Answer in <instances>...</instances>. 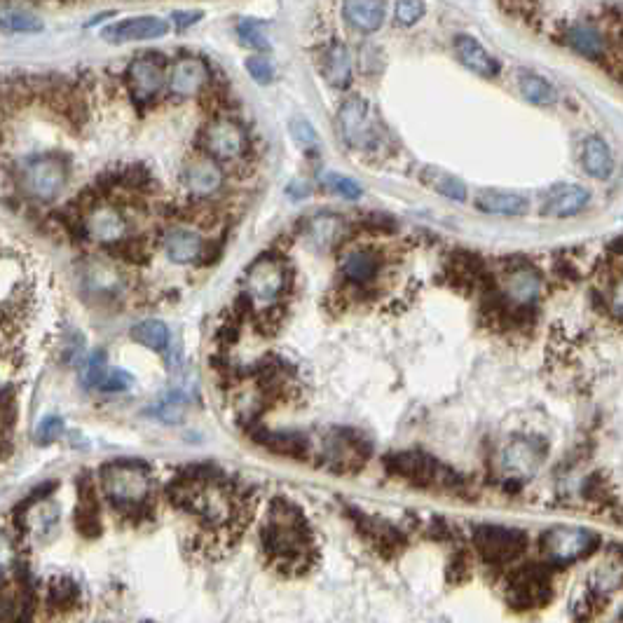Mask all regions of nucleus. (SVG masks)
Returning a JSON list of instances; mask_svg holds the SVG:
<instances>
[{"mask_svg": "<svg viewBox=\"0 0 623 623\" xmlns=\"http://www.w3.org/2000/svg\"><path fill=\"white\" fill-rule=\"evenodd\" d=\"M307 532L310 530L300 511L286 502H277L263 527L265 551L275 558L298 560L307 551V539H310Z\"/></svg>", "mask_w": 623, "mask_h": 623, "instance_id": "nucleus-1", "label": "nucleus"}, {"mask_svg": "<svg viewBox=\"0 0 623 623\" xmlns=\"http://www.w3.org/2000/svg\"><path fill=\"white\" fill-rule=\"evenodd\" d=\"M108 499L120 509L141 506L150 495V471L141 462H113L101 471Z\"/></svg>", "mask_w": 623, "mask_h": 623, "instance_id": "nucleus-2", "label": "nucleus"}, {"mask_svg": "<svg viewBox=\"0 0 623 623\" xmlns=\"http://www.w3.org/2000/svg\"><path fill=\"white\" fill-rule=\"evenodd\" d=\"M68 181V162L61 155H40L22 171V186L26 195L40 202H50L61 195Z\"/></svg>", "mask_w": 623, "mask_h": 623, "instance_id": "nucleus-3", "label": "nucleus"}, {"mask_svg": "<svg viewBox=\"0 0 623 623\" xmlns=\"http://www.w3.org/2000/svg\"><path fill=\"white\" fill-rule=\"evenodd\" d=\"M164 66H167V61H164L162 54L157 52L139 54V57L127 66L125 80L136 106H148L160 97L164 85H167Z\"/></svg>", "mask_w": 623, "mask_h": 623, "instance_id": "nucleus-4", "label": "nucleus"}, {"mask_svg": "<svg viewBox=\"0 0 623 623\" xmlns=\"http://www.w3.org/2000/svg\"><path fill=\"white\" fill-rule=\"evenodd\" d=\"M338 125L345 139L352 148L359 150H371L380 143V132L375 125L371 106L366 99L361 97H349L345 104L340 106L338 113Z\"/></svg>", "mask_w": 623, "mask_h": 623, "instance_id": "nucleus-5", "label": "nucleus"}, {"mask_svg": "<svg viewBox=\"0 0 623 623\" xmlns=\"http://www.w3.org/2000/svg\"><path fill=\"white\" fill-rule=\"evenodd\" d=\"M598 534L591 530H579V527H558V530H549L542 539V551L546 558L556 565H567L574 560L588 556L598 546Z\"/></svg>", "mask_w": 623, "mask_h": 623, "instance_id": "nucleus-6", "label": "nucleus"}, {"mask_svg": "<svg viewBox=\"0 0 623 623\" xmlns=\"http://www.w3.org/2000/svg\"><path fill=\"white\" fill-rule=\"evenodd\" d=\"M286 286V267L275 256H263L246 272V291L258 307H270L282 296Z\"/></svg>", "mask_w": 623, "mask_h": 623, "instance_id": "nucleus-7", "label": "nucleus"}, {"mask_svg": "<svg viewBox=\"0 0 623 623\" xmlns=\"http://www.w3.org/2000/svg\"><path fill=\"white\" fill-rule=\"evenodd\" d=\"M202 146L214 160H237L249 150V139L242 125L230 118L211 120L202 132Z\"/></svg>", "mask_w": 623, "mask_h": 623, "instance_id": "nucleus-8", "label": "nucleus"}, {"mask_svg": "<svg viewBox=\"0 0 623 623\" xmlns=\"http://www.w3.org/2000/svg\"><path fill=\"white\" fill-rule=\"evenodd\" d=\"M387 467L392 474L408 478L417 485H434V488H450V485L457 483V476L450 469H445L443 464H438L436 460H431L429 455H417V453H406V455H394L392 460L387 462Z\"/></svg>", "mask_w": 623, "mask_h": 623, "instance_id": "nucleus-9", "label": "nucleus"}, {"mask_svg": "<svg viewBox=\"0 0 623 623\" xmlns=\"http://www.w3.org/2000/svg\"><path fill=\"white\" fill-rule=\"evenodd\" d=\"M476 549L490 563H509L525 551V534L520 530H509V527L485 525L478 527L474 534Z\"/></svg>", "mask_w": 623, "mask_h": 623, "instance_id": "nucleus-10", "label": "nucleus"}, {"mask_svg": "<svg viewBox=\"0 0 623 623\" xmlns=\"http://www.w3.org/2000/svg\"><path fill=\"white\" fill-rule=\"evenodd\" d=\"M211 73L207 61L200 57H181L171 64V71L167 75L169 92L178 99L197 97L204 87L209 85Z\"/></svg>", "mask_w": 623, "mask_h": 623, "instance_id": "nucleus-11", "label": "nucleus"}, {"mask_svg": "<svg viewBox=\"0 0 623 623\" xmlns=\"http://www.w3.org/2000/svg\"><path fill=\"white\" fill-rule=\"evenodd\" d=\"M551 600V581L539 567H525L513 577L509 586V602L516 609L542 607Z\"/></svg>", "mask_w": 623, "mask_h": 623, "instance_id": "nucleus-12", "label": "nucleus"}, {"mask_svg": "<svg viewBox=\"0 0 623 623\" xmlns=\"http://www.w3.org/2000/svg\"><path fill=\"white\" fill-rule=\"evenodd\" d=\"M169 24L160 17H132L104 29V38L108 43H136V40H155L167 36Z\"/></svg>", "mask_w": 623, "mask_h": 623, "instance_id": "nucleus-13", "label": "nucleus"}, {"mask_svg": "<svg viewBox=\"0 0 623 623\" xmlns=\"http://www.w3.org/2000/svg\"><path fill=\"white\" fill-rule=\"evenodd\" d=\"M85 232L99 244H118L127 235V221L118 209L101 204L85 216Z\"/></svg>", "mask_w": 623, "mask_h": 623, "instance_id": "nucleus-14", "label": "nucleus"}, {"mask_svg": "<svg viewBox=\"0 0 623 623\" xmlns=\"http://www.w3.org/2000/svg\"><path fill=\"white\" fill-rule=\"evenodd\" d=\"M455 54L462 61V66H467L471 73L481 75V78L490 80L499 75V61L490 57V52L476 38L467 36V33L455 36Z\"/></svg>", "mask_w": 623, "mask_h": 623, "instance_id": "nucleus-15", "label": "nucleus"}, {"mask_svg": "<svg viewBox=\"0 0 623 623\" xmlns=\"http://www.w3.org/2000/svg\"><path fill=\"white\" fill-rule=\"evenodd\" d=\"M342 17L359 33H375L385 24V0H345Z\"/></svg>", "mask_w": 623, "mask_h": 623, "instance_id": "nucleus-16", "label": "nucleus"}, {"mask_svg": "<svg viewBox=\"0 0 623 623\" xmlns=\"http://www.w3.org/2000/svg\"><path fill=\"white\" fill-rule=\"evenodd\" d=\"M321 73H324L331 87H349V82H352V54H349L347 45H342L340 40H331L326 45L324 57H321Z\"/></svg>", "mask_w": 623, "mask_h": 623, "instance_id": "nucleus-17", "label": "nucleus"}, {"mask_svg": "<svg viewBox=\"0 0 623 623\" xmlns=\"http://www.w3.org/2000/svg\"><path fill=\"white\" fill-rule=\"evenodd\" d=\"M186 186L193 195H214L223 186V171L214 157H195L186 167Z\"/></svg>", "mask_w": 623, "mask_h": 623, "instance_id": "nucleus-18", "label": "nucleus"}, {"mask_svg": "<svg viewBox=\"0 0 623 623\" xmlns=\"http://www.w3.org/2000/svg\"><path fill=\"white\" fill-rule=\"evenodd\" d=\"M164 251H167L169 260H174V263L190 265L200 260L204 253V242L195 230L176 228L169 230L167 237H164Z\"/></svg>", "mask_w": 623, "mask_h": 623, "instance_id": "nucleus-19", "label": "nucleus"}, {"mask_svg": "<svg viewBox=\"0 0 623 623\" xmlns=\"http://www.w3.org/2000/svg\"><path fill=\"white\" fill-rule=\"evenodd\" d=\"M591 202V193L581 186H560L551 193L549 202L544 204L542 214L553 218H567L579 214L581 209L588 207Z\"/></svg>", "mask_w": 623, "mask_h": 623, "instance_id": "nucleus-20", "label": "nucleus"}, {"mask_svg": "<svg viewBox=\"0 0 623 623\" xmlns=\"http://www.w3.org/2000/svg\"><path fill=\"white\" fill-rule=\"evenodd\" d=\"M476 209L492 216H520L527 209L523 195L504 193V190H483L476 197Z\"/></svg>", "mask_w": 623, "mask_h": 623, "instance_id": "nucleus-21", "label": "nucleus"}, {"mask_svg": "<svg viewBox=\"0 0 623 623\" xmlns=\"http://www.w3.org/2000/svg\"><path fill=\"white\" fill-rule=\"evenodd\" d=\"M542 464V450L534 448L530 441H516L506 448L504 469L516 476H530Z\"/></svg>", "mask_w": 623, "mask_h": 623, "instance_id": "nucleus-22", "label": "nucleus"}, {"mask_svg": "<svg viewBox=\"0 0 623 623\" xmlns=\"http://www.w3.org/2000/svg\"><path fill=\"white\" fill-rule=\"evenodd\" d=\"M567 45H570L574 52L584 54L586 59H600L607 54L605 36H602L593 24H574L572 29L567 31Z\"/></svg>", "mask_w": 623, "mask_h": 623, "instance_id": "nucleus-23", "label": "nucleus"}, {"mask_svg": "<svg viewBox=\"0 0 623 623\" xmlns=\"http://www.w3.org/2000/svg\"><path fill=\"white\" fill-rule=\"evenodd\" d=\"M380 270V260L373 251H349L345 258H342V272L349 282L354 284H366L378 275Z\"/></svg>", "mask_w": 623, "mask_h": 623, "instance_id": "nucleus-24", "label": "nucleus"}, {"mask_svg": "<svg viewBox=\"0 0 623 623\" xmlns=\"http://www.w3.org/2000/svg\"><path fill=\"white\" fill-rule=\"evenodd\" d=\"M518 89L534 106H553L558 101L556 87L532 71H518Z\"/></svg>", "mask_w": 623, "mask_h": 623, "instance_id": "nucleus-25", "label": "nucleus"}, {"mask_svg": "<svg viewBox=\"0 0 623 623\" xmlns=\"http://www.w3.org/2000/svg\"><path fill=\"white\" fill-rule=\"evenodd\" d=\"M584 169L591 174L593 178H609L614 169V157L612 150L600 136H591L584 143Z\"/></svg>", "mask_w": 623, "mask_h": 623, "instance_id": "nucleus-26", "label": "nucleus"}, {"mask_svg": "<svg viewBox=\"0 0 623 623\" xmlns=\"http://www.w3.org/2000/svg\"><path fill=\"white\" fill-rule=\"evenodd\" d=\"M539 291H542V282H539V275L532 272L530 267L513 272V275H509V282H506V293H509V298L516 305L534 303Z\"/></svg>", "mask_w": 623, "mask_h": 623, "instance_id": "nucleus-27", "label": "nucleus"}, {"mask_svg": "<svg viewBox=\"0 0 623 623\" xmlns=\"http://www.w3.org/2000/svg\"><path fill=\"white\" fill-rule=\"evenodd\" d=\"M132 338L153 352H162L169 345V328L157 319H146L132 328Z\"/></svg>", "mask_w": 623, "mask_h": 623, "instance_id": "nucleus-28", "label": "nucleus"}, {"mask_svg": "<svg viewBox=\"0 0 623 623\" xmlns=\"http://www.w3.org/2000/svg\"><path fill=\"white\" fill-rule=\"evenodd\" d=\"M424 181H427L434 190H438V193L448 197V200H455V202L467 200V188H464V183L460 181V178L445 174V171L441 169L424 171Z\"/></svg>", "mask_w": 623, "mask_h": 623, "instance_id": "nucleus-29", "label": "nucleus"}, {"mask_svg": "<svg viewBox=\"0 0 623 623\" xmlns=\"http://www.w3.org/2000/svg\"><path fill=\"white\" fill-rule=\"evenodd\" d=\"M237 36L242 45L251 47V50H267L270 47V38H267V26L258 19H244L237 26Z\"/></svg>", "mask_w": 623, "mask_h": 623, "instance_id": "nucleus-30", "label": "nucleus"}, {"mask_svg": "<svg viewBox=\"0 0 623 623\" xmlns=\"http://www.w3.org/2000/svg\"><path fill=\"white\" fill-rule=\"evenodd\" d=\"M267 441H263L267 448L275 450V453H282V455H291V457H298V460H305L307 455V445L303 438L298 436H289V434H265Z\"/></svg>", "mask_w": 623, "mask_h": 623, "instance_id": "nucleus-31", "label": "nucleus"}, {"mask_svg": "<svg viewBox=\"0 0 623 623\" xmlns=\"http://www.w3.org/2000/svg\"><path fill=\"white\" fill-rule=\"evenodd\" d=\"M43 29V24L29 12H5L0 15V31L5 33H36Z\"/></svg>", "mask_w": 623, "mask_h": 623, "instance_id": "nucleus-32", "label": "nucleus"}, {"mask_svg": "<svg viewBox=\"0 0 623 623\" xmlns=\"http://www.w3.org/2000/svg\"><path fill=\"white\" fill-rule=\"evenodd\" d=\"M324 186L328 190H333L335 195L345 197V200H359V197L364 195V190H361L359 183L340 174H324Z\"/></svg>", "mask_w": 623, "mask_h": 623, "instance_id": "nucleus-33", "label": "nucleus"}, {"mask_svg": "<svg viewBox=\"0 0 623 623\" xmlns=\"http://www.w3.org/2000/svg\"><path fill=\"white\" fill-rule=\"evenodd\" d=\"M427 12L424 0H399L396 3V24L399 26H415Z\"/></svg>", "mask_w": 623, "mask_h": 623, "instance_id": "nucleus-34", "label": "nucleus"}, {"mask_svg": "<svg viewBox=\"0 0 623 623\" xmlns=\"http://www.w3.org/2000/svg\"><path fill=\"white\" fill-rule=\"evenodd\" d=\"M593 586L598 588V591H616V588L621 586V563L616 560L614 565H605V567H598L593 574Z\"/></svg>", "mask_w": 623, "mask_h": 623, "instance_id": "nucleus-35", "label": "nucleus"}, {"mask_svg": "<svg viewBox=\"0 0 623 623\" xmlns=\"http://www.w3.org/2000/svg\"><path fill=\"white\" fill-rule=\"evenodd\" d=\"M335 232H338V221L333 216L314 218L310 225V237L317 242V246H331Z\"/></svg>", "mask_w": 623, "mask_h": 623, "instance_id": "nucleus-36", "label": "nucleus"}, {"mask_svg": "<svg viewBox=\"0 0 623 623\" xmlns=\"http://www.w3.org/2000/svg\"><path fill=\"white\" fill-rule=\"evenodd\" d=\"M134 378L120 368H106L104 375H101L97 387L104 389V392H125V389L132 387Z\"/></svg>", "mask_w": 623, "mask_h": 623, "instance_id": "nucleus-37", "label": "nucleus"}, {"mask_svg": "<svg viewBox=\"0 0 623 623\" xmlns=\"http://www.w3.org/2000/svg\"><path fill=\"white\" fill-rule=\"evenodd\" d=\"M291 136L296 139V143L303 150H314L319 146V136L314 132V127L310 122L303 118H293L291 120Z\"/></svg>", "mask_w": 623, "mask_h": 623, "instance_id": "nucleus-38", "label": "nucleus"}, {"mask_svg": "<svg viewBox=\"0 0 623 623\" xmlns=\"http://www.w3.org/2000/svg\"><path fill=\"white\" fill-rule=\"evenodd\" d=\"M246 71L260 85H267V82H272V78H275V66L263 54H253V57L246 59Z\"/></svg>", "mask_w": 623, "mask_h": 623, "instance_id": "nucleus-39", "label": "nucleus"}, {"mask_svg": "<svg viewBox=\"0 0 623 623\" xmlns=\"http://www.w3.org/2000/svg\"><path fill=\"white\" fill-rule=\"evenodd\" d=\"M17 565V549L15 542L5 532H0V581L15 570Z\"/></svg>", "mask_w": 623, "mask_h": 623, "instance_id": "nucleus-40", "label": "nucleus"}, {"mask_svg": "<svg viewBox=\"0 0 623 623\" xmlns=\"http://www.w3.org/2000/svg\"><path fill=\"white\" fill-rule=\"evenodd\" d=\"M106 354L104 352H97L92 356V359L87 361V371H85V380H87V385H94L97 387V382H99V378L101 375H104V371H106Z\"/></svg>", "mask_w": 623, "mask_h": 623, "instance_id": "nucleus-41", "label": "nucleus"}, {"mask_svg": "<svg viewBox=\"0 0 623 623\" xmlns=\"http://www.w3.org/2000/svg\"><path fill=\"white\" fill-rule=\"evenodd\" d=\"M61 431H64V422H61L59 417H45L38 427V438L43 443H50L57 436H61Z\"/></svg>", "mask_w": 623, "mask_h": 623, "instance_id": "nucleus-42", "label": "nucleus"}, {"mask_svg": "<svg viewBox=\"0 0 623 623\" xmlns=\"http://www.w3.org/2000/svg\"><path fill=\"white\" fill-rule=\"evenodd\" d=\"M75 598H78V591L71 581H61L59 588H52V600H57V605H73Z\"/></svg>", "mask_w": 623, "mask_h": 623, "instance_id": "nucleus-43", "label": "nucleus"}, {"mask_svg": "<svg viewBox=\"0 0 623 623\" xmlns=\"http://www.w3.org/2000/svg\"><path fill=\"white\" fill-rule=\"evenodd\" d=\"M204 17L202 10H183V12H174V26L176 31H186L188 26H193L200 22Z\"/></svg>", "mask_w": 623, "mask_h": 623, "instance_id": "nucleus-44", "label": "nucleus"}]
</instances>
